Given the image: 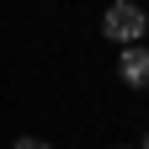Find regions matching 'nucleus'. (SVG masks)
<instances>
[{"label":"nucleus","mask_w":149,"mask_h":149,"mask_svg":"<svg viewBox=\"0 0 149 149\" xmlns=\"http://www.w3.org/2000/svg\"><path fill=\"white\" fill-rule=\"evenodd\" d=\"M144 32H149V27H144Z\"/></svg>","instance_id":"nucleus-5"},{"label":"nucleus","mask_w":149,"mask_h":149,"mask_svg":"<svg viewBox=\"0 0 149 149\" xmlns=\"http://www.w3.org/2000/svg\"><path fill=\"white\" fill-rule=\"evenodd\" d=\"M117 74H123V85H133V91H149V48L128 43V48H123V59H117Z\"/></svg>","instance_id":"nucleus-2"},{"label":"nucleus","mask_w":149,"mask_h":149,"mask_svg":"<svg viewBox=\"0 0 149 149\" xmlns=\"http://www.w3.org/2000/svg\"><path fill=\"white\" fill-rule=\"evenodd\" d=\"M11 149H53V144H48V139H16Z\"/></svg>","instance_id":"nucleus-3"},{"label":"nucleus","mask_w":149,"mask_h":149,"mask_svg":"<svg viewBox=\"0 0 149 149\" xmlns=\"http://www.w3.org/2000/svg\"><path fill=\"white\" fill-rule=\"evenodd\" d=\"M144 27H149V16L133 6V0H112V6H107V16H101V32L112 37V43H139V37H144Z\"/></svg>","instance_id":"nucleus-1"},{"label":"nucleus","mask_w":149,"mask_h":149,"mask_svg":"<svg viewBox=\"0 0 149 149\" xmlns=\"http://www.w3.org/2000/svg\"><path fill=\"white\" fill-rule=\"evenodd\" d=\"M139 149H149V133H144V144H139Z\"/></svg>","instance_id":"nucleus-4"}]
</instances>
